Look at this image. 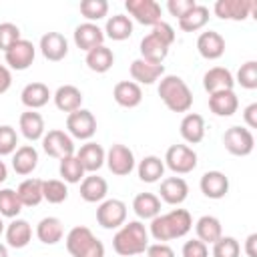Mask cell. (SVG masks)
Instances as JSON below:
<instances>
[{
	"label": "cell",
	"instance_id": "obj_1",
	"mask_svg": "<svg viewBox=\"0 0 257 257\" xmlns=\"http://www.w3.org/2000/svg\"><path fill=\"white\" fill-rule=\"evenodd\" d=\"M193 229V217L187 209H171L169 213H159L151 219L149 235L157 243H167L185 237Z\"/></svg>",
	"mask_w": 257,
	"mask_h": 257
},
{
	"label": "cell",
	"instance_id": "obj_2",
	"mask_svg": "<svg viewBox=\"0 0 257 257\" xmlns=\"http://www.w3.org/2000/svg\"><path fill=\"white\" fill-rule=\"evenodd\" d=\"M147 247H149V229L139 219L120 225L112 237V249L120 257L143 255Z\"/></svg>",
	"mask_w": 257,
	"mask_h": 257
},
{
	"label": "cell",
	"instance_id": "obj_3",
	"mask_svg": "<svg viewBox=\"0 0 257 257\" xmlns=\"http://www.w3.org/2000/svg\"><path fill=\"white\" fill-rule=\"evenodd\" d=\"M157 92L171 112H189L193 106V92L189 84L177 74H165L159 80Z\"/></svg>",
	"mask_w": 257,
	"mask_h": 257
},
{
	"label": "cell",
	"instance_id": "obj_4",
	"mask_svg": "<svg viewBox=\"0 0 257 257\" xmlns=\"http://www.w3.org/2000/svg\"><path fill=\"white\" fill-rule=\"evenodd\" d=\"M66 251L72 257H104V243L94 237V233L84 227L76 225L66 233Z\"/></svg>",
	"mask_w": 257,
	"mask_h": 257
},
{
	"label": "cell",
	"instance_id": "obj_5",
	"mask_svg": "<svg viewBox=\"0 0 257 257\" xmlns=\"http://www.w3.org/2000/svg\"><path fill=\"white\" fill-rule=\"evenodd\" d=\"M163 163L175 175H187L197 167V153L189 145H171L165 153Z\"/></svg>",
	"mask_w": 257,
	"mask_h": 257
},
{
	"label": "cell",
	"instance_id": "obj_6",
	"mask_svg": "<svg viewBox=\"0 0 257 257\" xmlns=\"http://www.w3.org/2000/svg\"><path fill=\"white\" fill-rule=\"evenodd\" d=\"M223 147L235 157H247L255 149V137L247 126H229L223 133Z\"/></svg>",
	"mask_w": 257,
	"mask_h": 257
},
{
	"label": "cell",
	"instance_id": "obj_7",
	"mask_svg": "<svg viewBox=\"0 0 257 257\" xmlns=\"http://www.w3.org/2000/svg\"><path fill=\"white\" fill-rule=\"evenodd\" d=\"M42 151L52 159H64L74 155V139L62 128H50L42 137Z\"/></svg>",
	"mask_w": 257,
	"mask_h": 257
},
{
	"label": "cell",
	"instance_id": "obj_8",
	"mask_svg": "<svg viewBox=\"0 0 257 257\" xmlns=\"http://www.w3.org/2000/svg\"><path fill=\"white\" fill-rule=\"evenodd\" d=\"M66 133L78 141H90L96 133V118L88 108H78L66 116Z\"/></svg>",
	"mask_w": 257,
	"mask_h": 257
},
{
	"label": "cell",
	"instance_id": "obj_9",
	"mask_svg": "<svg viewBox=\"0 0 257 257\" xmlns=\"http://www.w3.org/2000/svg\"><path fill=\"white\" fill-rule=\"evenodd\" d=\"M104 165L108 167V171L116 177H126L135 171L137 167V161H135V153L126 147V145H112L108 151H106V159H104Z\"/></svg>",
	"mask_w": 257,
	"mask_h": 257
},
{
	"label": "cell",
	"instance_id": "obj_10",
	"mask_svg": "<svg viewBox=\"0 0 257 257\" xmlns=\"http://www.w3.org/2000/svg\"><path fill=\"white\" fill-rule=\"evenodd\" d=\"M96 223L102 229H118L126 223V205L120 199H104L96 209Z\"/></svg>",
	"mask_w": 257,
	"mask_h": 257
},
{
	"label": "cell",
	"instance_id": "obj_11",
	"mask_svg": "<svg viewBox=\"0 0 257 257\" xmlns=\"http://www.w3.org/2000/svg\"><path fill=\"white\" fill-rule=\"evenodd\" d=\"M124 10L128 12V18L137 20L143 26H155L161 22V4L155 0H126Z\"/></svg>",
	"mask_w": 257,
	"mask_h": 257
},
{
	"label": "cell",
	"instance_id": "obj_12",
	"mask_svg": "<svg viewBox=\"0 0 257 257\" xmlns=\"http://www.w3.org/2000/svg\"><path fill=\"white\" fill-rule=\"evenodd\" d=\"M255 8H257V4L251 0H217L213 4V12L217 18L233 20V22L247 20L255 12Z\"/></svg>",
	"mask_w": 257,
	"mask_h": 257
},
{
	"label": "cell",
	"instance_id": "obj_13",
	"mask_svg": "<svg viewBox=\"0 0 257 257\" xmlns=\"http://www.w3.org/2000/svg\"><path fill=\"white\" fill-rule=\"evenodd\" d=\"M34 58H36V46L26 38H20L14 46H10L4 52V60H6L10 70H26V68H30Z\"/></svg>",
	"mask_w": 257,
	"mask_h": 257
},
{
	"label": "cell",
	"instance_id": "obj_14",
	"mask_svg": "<svg viewBox=\"0 0 257 257\" xmlns=\"http://www.w3.org/2000/svg\"><path fill=\"white\" fill-rule=\"evenodd\" d=\"M72 38H74L76 48L88 52V50H92V48H96V46H102V42H104V32H102V28H100L98 24H94V22H82V24H78V26L74 28Z\"/></svg>",
	"mask_w": 257,
	"mask_h": 257
},
{
	"label": "cell",
	"instance_id": "obj_15",
	"mask_svg": "<svg viewBox=\"0 0 257 257\" xmlns=\"http://www.w3.org/2000/svg\"><path fill=\"white\" fill-rule=\"evenodd\" d=\"M38 48H40V52L46 60L60 62L68 54V40L60 32H46V34H42Z\"/></svg>",
	"mask_w": 257,
	"mask_h": 257
},
{
	"label": "cell",
	"instance_id": "obj_16",
	"mask_svg": "<svg viewBox=\"0 0 257 257\" xmlns=\"http://www.w3.org/2000/svg\"><path fill=\"white\" fill-rule=\"evenodd\" d=\"M233 86H235V76L225 66H213L203 74V88L209 94L223 92V90H233Z\"/></svg>",
	"mask_w": 257,
	"mask_h": 257
},
{
	"label": "cell",
	"instance_id": "obj_17",
	"mask_svg": "<svg viewBox=\"0 0 257 257\" xmlns=\"http://www.w3.org/2000/svg\"><path fill=\"white\" fill-rule=\"evenodd\" d=\"M199 189L207 199H223L229 193V177L221 171H207L199 181Z\"/></svg>",
	"mask_w": 257,
	"mask_h": 257
},
{
	"label": "cell",
	"instance_id": "obj_18",
	"mask_svg": "<svg viewBox=\"0 0 257 257\" xmlns=\"http://www.w3.org/2000/svg\"><path fill=\"white\" fill-rule=\"evenodd\" d=\"M131 78L133 82H137L139 86L141 84H155L159 78L165 76V64H153V62H147L143 58H135L131 62Z\"/></svg>",
	"mask_w": 257,
	"mask_h": 257
},
{
	"label": "cell",
	"instance_id": "obj_19",
	"mask_svg": "<svg viewBox=\"0 0 257 257\" xmlns=\"http://www.w3.org/2000/svg\"><path fill=\"white\" fill-rule=\"evenodd\" d=\"M74 155L80 161L84 173H96L104 165V159H106V151L94 141H86L84 145H80V149L74 151Z\"/></svg>",
	"mask_w": 257,
	"mask_h": 257
},
{
	"label": "cell",
	"instance_id": "obj_20",
	"mask_svg": "<svg viewBox=\"0 0 257 257\" xmlns=\"http://www.w3.org/2000/svg\"><path fill=\"white\" fill-rule=\"evenodd\" d=\"M189 197V185L183 177H167L161 181L159 199L167 205H181Z\"/></svg>",
	"mask_w": 257,
	"mask_h": 257
},
{
	"label": "cell",
	"instance_id": "obj_21",
	"mask_svg": "<svg viewBox=\"0 0 257 257\" xmlns=\"http://www.w3.org/2000/svg\"><path fill=\"white\" fill-rule=\"evenodd\" d=\"M197 50L205 60H217L225 54V38L215 30H205L197 38Z\"/></svg>",
	"mask_w": 257,
	"mask_h": 257
},
{
	"label": "cell",
	"instance_id": "obj_22",
	"mask_svg": "<svg viewBox=\"0 0 257 257\" xmlns=\"http://www.w3.org/2000/svg\"><path fill=\"white\" fill-rule=\"evenodd\" d=\"M4 237H6V245L12 247V249H24L30 239H32V227L26 219H12L6 229H4Z\"/></svg>",
	"mask_w": 257,
	"mask_h": 257
},
{
	"label": "cell",
	"instance_id": "obj_23",
	"mask_svg": "<svg viewBox=\"0 0 257 257\" xmlns=\"http://www.w3.org/2000/svg\"><path fill=\"white\" fill-rule=\"evenodd\" d=\"M112 98L122 108H137L143 100V88L133 80H120L112 88Z\"/></svg>",
	"mask_w": 257,
	"mask_h": 257
},
{
	"label": "cell",
	"instance_id": "obj_24",
	"mask_svg": "<svg viewBox=\"0 0 257 257\" xmlns=\"http://www.w3.org/2000/svg\"><path fill=\"white\" fill-rule=\"evenodd\" d=\"M50 98H52V92L44 82H28L20 92V100L28 110L42 108L44 104H48Z\"/></svg>",
	"mask_w": 257,
	"mask_h": 257
},
{
	"label": "cell",
	"instance_id": "obj_25",
	"mask_svg": "<svg viewBox=\"0 0 257 257\" xmlns=\"http://www.w3.org/2000/svg\"><path fill=\"white\" fill-rule=\"evenodd\" d=\"M18 128L22 133V137L30 143L34 141H42L44 133H46V126H44V118L40 112L36 110H24L18 118Z\"/></svg>",
	"mask_w": 257,
	"mask_h": 257
},
{
	"label": "cell",
	"instance_id": "obj_26",
	"mask_svg": "<svg viewBox=\"0 0 257 257\" xmlns=\"http://www.w3.org/2000/svg\"><path fill=\"white\" fill-rule=\"evenodd\" d=\"M179 133L187 145H197L205 139V118L197 112H187L181 118Z\"/></svg>",
	"mask_w": 257,
	"mask_h": 257
},
{
	"label": "cell",
	"instance_id": "obj_27",
	"mask_svg": "<svg viewBox=\"0 0 257 257\" xmlns=\"http://www.w3.org/2000/svg\"><path fill=\"white\" fill-rule=\"evenodd\" d=\"M106 193H108V183L96 173H90L80 181V197L86 203H102L106 199Z\"/></svg>",
	"mask_w": 257,
	"mask_h": 257
},
{
	"label": "cell",
	"instance_id": "obj_28",
	"mask_svg": "<svg viewBox=\"0 0 257 257\" xmlns=\"http://www.w3.org/2000/svg\"><path fill=\"white\" fill-rule=\"evenodd\" d=\"M54 104L58 110L62 112H74L78 108H82V92L80 88H76L74 84H62L56 88V92L52 94Z\"/></svg>",
	"mask_w": 257,
	"mask_h": 257
},
{
	"label": "cell",
	"instance_id": "obj_29",
	"mask_svg": "<svg viewBox=\"0 0 257 257\" xmlns=\"http://www.w3.org/2000/svg\"><path fill=\"white\" fill-rule=\"evenodd\" d=\"M239 108V98L235 94V90H223V92H215L209 94V110L215 116H233Z\"/></svg>",
	"mask_w": 257,
	"mask_h": 257
},
{
	"label": "cell",
	"instance_id": "obj_30",
	"mask_svg": "<svg viewBox=\"0 0 257 257\" xmlns=\"http://www.w3.org/2000/svg\"><path fill=\"white\" fill-rule=\"evenodd\" d=\"M169 48H171V46H167V44H165L161 38H157L153 32H149L147 36H143L141 46H139L141 58L147 60V62H153V64H163V60H165L167 54H169Z\"/></svg>",
	"mask_w": 257,
	"mask_h": 257
},
{
	"label": "cell",
	"instance_id": "obj_31",
	"mask_svg": "<svg viewBox=\"0 0 257 257\" xmlns=\"http://www.w3.org/2000/svg\"><path fill=\"white\" fill-rule=\"evenodd\" d=\"M38 167V151L32 145H20L12 153V169L16 175H30Z\"/></svg>",
	"mask_w": 257,
	"mask_h": 257
},
{
	"label": "cell",
	"instance_id": "obj_32",
	"mask_svg": "<svg viewBox=\"0 0 257 257\" xmlns=\"http://www.w3.org/2000/svg\"><path fill=\"white\" fill-rule=\"evenodd\" d=\"M36 237L44 245H56L64 237V225L58 217H44L36 225Z\"/></svg>",
	"mask_w": 257,
	"mask_h": 257
},
{
	"label": "cell",
	"instance_id": "obj_33",
	"mask_svg": "<svg viewBox=\"0 0 257 257\" xmlns=\"http://www.w3.org/2000/svg\"><path fill=\"white\" fill-rule=\"evenodd\" d=\"M102 32H104V38H110L114 42H122V40L131 38V34H133V20L126 14L108 16Z\"/></svg>",
	"mask_w": 257,
	"mask_h": 257
},
{
	"label": "cell",
	"instance_id": "obj_34",
	"mask_svg": "<svg viewBox=\"0 0 257 257\" xmlns=\"http://www.w3.org/2000/svg\"><path fill=\"white\" fill-rule=\"evenodd\" d=\"M133 211L139 217V221H151L161 213V199L155 193H139L133 199Z\"/></svg>",
	"mask_w": 257,
	"mask_h": 257
},
{
	"label": "cell",
	"instance_id": "obj_35",
	"mask_svg": "<svg viewBox=\"0 0 257 257\" xmlns=\"http://www.w3.org/2000/svg\"><path fill=\"white\" fill-rule=\"evenodd\" d=\"M137 175L143 183H157L165 175V163L157 155H147L137 165Z\"/></svg>",
	"mask_w": 257,
	"mask_h": 257
},
{
	"label": "cell",
	"instance_id": "obj_36",
	"mask_svg": "<svg viewBox=\"0 0 257 257\" xmlns=\"http://www.w3.org/2000/svg\"><path fill=\"white\" fill-rule=\"evenodd\" d=\"M195 233H197V239L199 241H203L205 245H213L223 235V227H221V221L217 217L203 215L195 223Z\"/></svg>",
	"mask_w": 257,
	"mask_h": 257
},
{
	"label": "cell",
	"instance_id": "obj_37",
	"mask_svg": "<svg viewBox=\"0 0 257 257\" xmlns=\"http://www.w3.org/2000/svg\"><path fill=\"white\" fill-rule=\"evenodd\" d=\"M84 62H86V66H88L92 72L102 74V72H108V70L112 68V64H114V54H112L110 48H106V46L102 44V46H96V48L88 50Z\"/></svg>",
	"mask_w": 257,
	"mask_h": 257
},
{
	"label": "cell",
	"instance_id": "obj_38",
	"mask_svg": "<svg viewBox=\"0 0 257 257\" xmlns=\"http://www.w3.org/2000/svg\"><path fill=\"white\" fill-rule=\"evenodd\" d=\"M16 195L22 203V207H36L40 201H44L42 197V179H24L18 189H16Z\"/></svg>",
	"mask_w": 257,
	"mask_h": 257
},
{
	"label": "cell",
	"instance_id": "obj_39",
	"mask_svg": "<svg viewBox=\"0 0 257 257\" xmlns=\"http://www.w3.org/2000/svg\"><path fill=\"white\" fill-rule=\"evenodd\" d=\"M177 22H179V28H181L183 32H197V30L205 28L207 22H209V8L203 6V4H195V6H193L183 18H179Z\"/></svg>",
	"mask_w": 257,
	"mask_h": 257
},
{
	"label": "cell",
	"instance_id": "obj_40",
	"mask_svg": "<svg viewBox=\"0 0 257 257\" xmlns=\"http://www.w3.org/2000/svg\"><path fill=\"white\" fill-rule=\"evenodd\" d=\"M58 175H60V181H64L68 185L80 183L86 177V173H84L80 161L76 159V155H70V157L60 159V163H58Z\"/></svg>",
	"mask_w": 257,
	"mask_h": 257
},
{
	"label": "cell",
	"instance_id": "obj_41",
	"mask_svg": "<svg viewBox=\"0 0 257 257\" xmlns=\"http://www.w3.org/2000/svg\"><path fill=\"white\" fill-rule=\"evenodd\" d=\"M42 197L44 201L52 203V205H60L66 201L68 197V187L64 181L60 179H48V181H42Z\"/></svg>",
	"mask_w": 257,
	"mask_h": 257
},
{
	"label": "cell",
	"instance_id": "obj_42",
	"mask_svg": "<svg viewBox=\"0 0 257 257\" xmlns=\"http://www.w3.org/2000/svg\"><path fill=\"white\" fill-rule=\"evenodd\" d=\"M22 211V203L14 189H0V217L16 219Z\"/></svg>",
	"mask_w": 257,
	"mask_h": 257
},
{
	"label": "cell",
	"instance_id": "obj_43",
	"mask_svg": "<svg viewBox=\"0 0 257 257\" xmlns=\"http://www.w3.org/2000/svg\"><path fill=\"white\" fill-rule=\"evenodd\" d=\"M80 14L86 18V22H98L108 14V2L106 0H82L78 6Z\"/></svg>",
	"mask_w": 257,
	"mask_h": 257
},
{
	"label": "cell",
	"instance_id": "obj_44",
	"mask_svg": "<svg viewBox=\"0 0 257 257\" xmlns=\"http://www.w3.org/2000/svg\"><path fill=\"white\" fill-rule=\"evenodd\" d=\"M213 257H239L241 255V245L235 237L229 235H221L215 243H213Z\"/></svg>",
	"mask_w": 257,
	"mask_h": 257
},
{
	"label": "cell",
	"instance_id": "obj_45",
	"mask_svg": "<svg viewBox=\"0 0 257 257\" xmlns=\"http://www.w3.org/2000/svg\"><path fill=\"white\" fill-rule=\"evenodd\" d=\"M235 82L241 84L245 90H255L257 88V62L255 60H247L239 66Z\"/></svg>",
	"mask_w": 257,
	"mask_h": 257
},
{
	"label": "cell",
	"instance_id": "obj_46",
	"mask_svg": "<svg viewBox=\"0 0 257 257\" xmlns=\"http://www.w3.org/2000/svg\"><path fill=\"white\" fill-rule=\"evenodd\" d=\"M18 149V133L10 124H0V157H8Z\"/></svg>",
	"mask_w": 257,
	"mask_h": 257
},
{
	"label": "cell",
	"instance_id": "obj_47",
	"mask_svg": "<svg viewBox=\"0 0 257 257\" xmlns=\"http://www.w3.org/2000/svg\"><path fill=\"white\" fill-rule=\"evenodd\" d=\"M22 38L20 28L14 22H0V50L6 52L10 46H14Z\"/></svg>",
	"mask_w": 257,
	"mask_h": 257
},
{
	"label": "cell",
	"instance_id": "obj_48",
	"mask_svg": "<svg viewBox=\"0 0 257 257\" xmlns=\"http://www.w3.org/2000/svg\"><path fill=\"white\" fill-rule=\"evenodd\" d=\"M181 255L183 257H209V247L199 239H191V241H185Z\"/></svg>",
	"mask_w": 257,
	"mask_h": 257
},
{
	"label": "cell",
	"instance_id": "obj_49",
	"mask_svg": "<svg viewBox=\"0 0 257 257\" xmlns=\"http://www.w3.org/2000/svg\"><path fill=\"white\" fill-rule=\"evenodd\" d=\"M157 38H161L167 46H171L173 42H175V38H177V34H175V28L169 24V22H165V20H161L159 24H155L153 26V30H151Z\"/></svg>",
	"mask_w": 257,
	"mask_h": 257
},
{
	"label": "cell",
	"instance_id": "obj_50",
	"mask_svg": "<svg viewBox=\"0 0 257 257\" xmlns=\"http://www.w3.org/2000/svg\"><path fill=\"white\" fill-rule=\"evenodd\" d=\"M195 4H197L195 0H169V2H167V10L171 12V16H175V18L179 20V18H183Z\"/></svg>",
	"mask_w": 257,
	"mask_h": 257
},
{
	"label": "cell",
	"instance_id": "obj_51",
	"mask_svg": "<svg viewBox=\"0 0 257 257\" xmlns=\"http://www.w3.org/2000/svg\"><path fill=\"white\" fill-rule=\"evenodd\" d=\"M147 257H175V251L167 243H149L147 247Z\"/></svg>",
	"mask_w": 257,
	"mask_h": 257
},
{
	"label": "cell",
	"instance_id": "obj_52",
	"mask_svg": "<svg viewBox=\"0 0 257 257\" xmlns=\"http://www.w3.org/2000/svg\"><path fill=\"white\" fill-rule=\"evenodd\" d=\"M243 120L247 124V128H257V102H251L243 108Z\"/></svg>",
	"mask_w": 257,
	"mask_h": 257
},
{
	"label": "cell",
	"instance_id": "obj_53",
	"mask_svg": "<svg viewBox=\"0 0 257 257\" xmlns=\"http://www.w3.org/2000/svg\"><path fill=\"white\" fill-rule=\"evenodd\" d=\"M12 86V72L8 66L0 64V94H4Z\"/></svg>",
	"mask_w": 257,
	"mask_h": 257
},
{
	"label": "cell",
	"instance_id": "obj_54",
	"mask_svg": "<svg viewBox=\"0 0 257 257\" xmlns=\"http://www.w3.org/2000/svg\"><path fill=\"white\" fill-rule=\"evenodd\" d=\"M255 245H257V233H251V235L245 239V253H247V257H257Z\"/></svg>",
	"mask_w": 257,
	"mask_h": 257
},
{
	"label": "cell",
	"instance_id": "obj_55",
	"mask_svg": "<svg viewBox=\"0 0 257 257\" xmlns=\"http://www.w3.org/2000/svg\"><path fill=\"white\" fill-rule=\"evenodd\" d=\"M8 179V167L4 161H0V183H4Z\"/></svg>",
	"mask_w": 257,
	"mask_h": 257
},
{
	"label": "cell",
	"instance_id": "obj_56",
	"mask_svg": "<svg viewBox=\"0 0 257 257\" xmlns=\"http://www.w3.org/2000/svg\"><path fill=\"white\" fill-rule=\"evenodd\" d=\"M0 257H8V247L4 243H0Z\"/></svg>",
	"mask_w": 257,
	"mask_h": 257
},
{
	"label": "cell",
	"instance_id": "obj_57",
	"mask_svg": "<svg viewBox=\"0 0 257 257\" xmlns=\"http://www.w3.org/2000/svg\"><path fill=\"white\" fill-rule=\"evenodd\" d=\"M4 229H6V225H4V221H2V217H0V235L4 233Z\"/></svg>",
	"mask_w": 257,
	"mask_h": 257
}]
</instances>
